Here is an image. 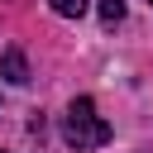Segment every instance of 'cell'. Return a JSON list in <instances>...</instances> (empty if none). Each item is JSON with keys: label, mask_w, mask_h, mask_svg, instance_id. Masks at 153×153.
<instances>
[{"label": "cell", "mask_w": 153, "mask_h": 153, "mask_svg": "<svg viewBox=\"0 0 153 153\" xmlns=\"http://www.w3.org/2000/svg\"><path fill=\"white\" fill-rule=\"evenodd\" d=\"M62 139H67L76 153L110 143V124L96 115V100H91V96H76V100H72V110H67V120H62Z\"/></svg>", "instance_id": "6da1fadb"}, {"label": "cell", "mask_w": 153, "mask_h": 153, "mask_svg": "<svg viewBox=\"0 0 153 153\" xmlns=\"http://www.w3.org/2000/svg\"><path fill=\"white\" fill-rule=\"evenodd\" d=\"M0 72H5V81L24 86V81H29V62H24V53H19V48H5V57H0Z\"/></svg>", "instance_id": "7a4b0ae2"}, {"label": "cell", "mask_w": 153, "mask_h": 153, "mask_svg": "<svg viewBox=\"0 0 153 153\" xmlns=\"http://www.w3.org/2000/svg\"><path fill=\"white\" fill-rule=\"evenodd\" d=\"M53 5V14H62V19H81L86 14V0H48Z\"/></svg>", "instance_id": "3957f363"}, {"label": "cell", "mask_w": 153, "mask_h": 153, "mask_svg": "<svg viewBox=\"0 0 153 153\" xmlns=\"http://www.w3.org/2000/svg\"><path fill=\"white\" fill-rule=\"evenodd\" d=\"M124 19V0H100V24H120Z\"/></svg>", "instance_id": "277c9868"}, {"label": "cell", "mask_w": 153, "mask_h": 153, "mask_svg": "<svg viewBox=\"0 0 153 153\" xmlns=\"http://www.w3.org/2000/svg\"><path fill=\"white\" fill-rule=\"evenodd\" d=\"M148 5H153V0H148Z\"/></svg>", "instance_id": "5b68a950"}]
</instances>
